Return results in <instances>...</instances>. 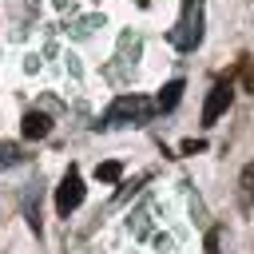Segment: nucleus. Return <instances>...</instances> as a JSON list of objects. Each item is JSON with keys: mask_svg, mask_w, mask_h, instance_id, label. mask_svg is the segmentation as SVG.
Segmentation results:
<instances>
[{"mask_svg": "<svg viewBox=\"0 0 254 254\" xmlns=\"http://www.w3.org/2000/svg\"><path fill=\"white\" fill-rule=\"evenodd\" d=\"M151 115H155V99H143V95H119V99L103 111V119H99L95 127H123V123L143 127V123H151Z\"/></svg>", "mask_w": 254, "mask_h": 254, "instance_id": "f257e3e1", "label": "nucleus"}, {"mask_svg": "<svg viewBox=\"0 0 254 254\" xmlns=\"http://www.w3.org/2000/svg\"><path fill=\"white\" fill-rule=\"evenodd\" d=\"M171 44L179 52H194L202 44V0H183V16L171 32Z\"/></svg>", "mask_w": 254, "mask_h": 254, "instance_id": "f03ea898", "label": "nucleus"}, {"mask_svg": "<svg viewBox=\"0 0 254 254\" xmlns=\"http://www.w3.org/2000/svg\"><path fill=\"white\" fill-rule=\"evenodd\" d=\"M79 202H83V179H79V171H75V167H67L64 183L56 187V210L67 218V214H71Z\"/></svg>", "mask_w": 254, "mask_h": 254, "instance_id": "7ed1b4c3", "label": "nucleus"}, {"mask_svg": "<svg viewBox=\"0 0 254 254\" xmlns=\"http://www.w3.org/2000/svg\"><path fill=\"white\" fill-rule=\"evenodd\" d=\"M230 99H234V87L230 83H214L210 95H206V103H202V127H214L218 115L230 107Z\"/></svg>", "mask_w": 254, "mask_h": 254, "instance_id": "20e7f679", "label": "nucleus"}, {"mask_svg": "<svg viewBox=\"0 0 254 254\" xmlns=\"http://www.w3.org/2000/svg\"><path fill=\"white\" fill-rule=\"evenodd\" d=\"M20 131H24V139H44V135L52 131V119H48L44 111H28L24 123H20Z\"/></svg>", "mask_w": 254, "mask_h": 254, "instance_id": "39448f33", "label": "nucleus"}, {"mask_svg": "<svg viewBox=\"0 0 254 254\" xmlns=\"http://www.w3.org/2000/svg\"><path fill=\"white\" fill-rule=\"evenodd\" d=\"M183 87H187L183 79H171V83H167V87L159 91V99H155V111H171V107H175V103L183 99Z\"/></svg>", "mask_w": 254, "mask_h": 254, "instance_id": "423d86ee", "label": "nucleus"}, {"mask_svg": "<svg viewBox=\"0 0 254 254\" xmlns=\"http://www.w3.org/2000/svg\"><path fill=\"white\" fill-rule=\"evenodd\" d=\"M95 179H99V183H119V179H123V163H119V159L99 163V167H95Z\"/></svg>", "mask_w": 254, "mask_h": 254, "instance_id": "0eeeda50", "label": "nucleus"}, {"mask_svg": "<svg viewBox=\"0 0 254 254\" xmlns=\"http://www.w3.org/2000/svg\"><path fill=\"white\" fill-rule=\"evenodd\" d=\"M250 183H254V167L242 171V206H246V210H250Z\"/></svg>", "mask_w": 254, "mask_h": 254, "instance_id": "6e6552de", "label": "nucleus"}, {"mask_svg": "<svg viewBox=\"0 0 254 254\" xmlns=\"http://www.w3.org/2000/svg\"><path fill=\"white\" fill-rule=\"evenodd\" d=\"M179 151H183V155H198V151H206V143H202V139H187Z\"/></svg>", "mask_w": 254, "mask_h": 254, "instance_id": "1a4fd4ad", "label": "nucleus"}, {"mask_svg": "<svg viewBox=\"0 0 254 254\" xmlns=\"http://www.w3.org/2000/svg\"><path fill=\"white\" fill-rule=\"evenodd\" d=\"M242 83H246V91H254V67L250 64H242Z\"/></svg>", "mask_w": 254, "mask_h": 254, "instance_id": "9d476101", "label": "nucleus"}]
</instances>
